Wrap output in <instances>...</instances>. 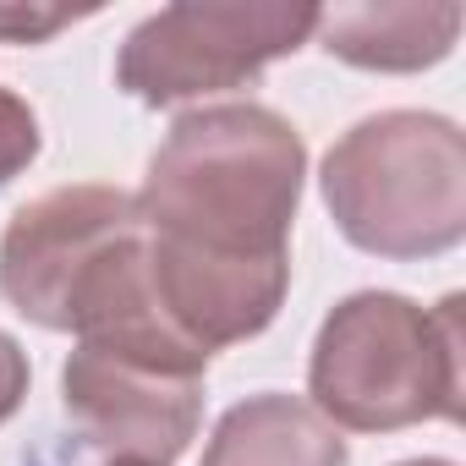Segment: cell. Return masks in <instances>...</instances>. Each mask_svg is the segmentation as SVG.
Here are the masks:
<instances>
[{
	"instance_id": "4fadbf2b",
	"label": "cell",
	"mask_w": 466,
	"mask_h": 466,
	"mask_svg": "<svg viewBox=\"0 0 466 466\" xmlns=\"http://www.w3.org/2000/svg\"><path fill=\"white\" fill-rule=\"evenodd\" d=\"M105 466H154V461H105Z\"/></svg>"
},
{
	"instance_id": "8fae6325",
	"label": "cell",
	"mask_w": 466,
	"mask_h": 466,
	"mask_svg": "<svg viewBox=\"0 0 466 466\" xmlns=\"http://www.w3.org/2000/svg\"><path fill=\"white\" fill-rule=\"evenodd\" d=\"M28 384H34V368H28V351L17 346V335L0 329V428H6L23 400H28Z\"/></svg>"
},
{
	"instance_id": "9c48e42d",
	"label": "cell",
	"mask_w": 466,
	"mask_h": 466,
	"mask_svg": "<svg viewBox=\"0 0 466 466\" xmlns=\"http://www.w3.org/2000/svg\"><path fill=\"white\" fill-rule=\"evenodd\" d=\"M45 148V132H39V116L34 105L0 83V187H12Z\"/></svg>"
},
{
	"instance_id": "277c9868",
	"label": "cell",
	"mask_w": 466,
	"mask_h": 466,
	"mask_svg": "<svg viewBox=\"0 0 466 466\" xmlns=\"http://www.w3.org/2000/svg\"><path fill=\"white\" fill-rule=\"evenodd\" d=\"M319 6L291 0H176L116 50V88L148 110L253 88L275 61L313 45Z\"/></svg>"
},
{
	"instance_id": "8992f818",
	"label": "cell",
	"mask_w": 466,
	"mask_h": 466,
	"mask_svg": "<svg viewBox=\"0 0 466 466\" xmlns=\"http://www.w3.org/2000/svg\"><path fill=\"white\" fill-rule=\"evenodd\" d=\"M137 225V198L105 181L56 187L23 203L0 230V297L34 329H61V302L77 269Z\"/></svg>"
},
{
	"instance_id": "5b68a950",
	"label": "cell",
	"mask_w": 466,
	"mask_h": 466,
	"mask_svg": "<svg viewBox=\"0 0 466 466\" xmlns=\"http://www.w3.org/2000/svg\"><path fill=\"white\" fill-rule=\"evenodd\" d=\"M208 357L165 335L77 340L61 368V411L110 461L176 466L203 428Z\"/></svg>"
},
{
	"instance_id": "30bf717a",
	"label": "cell",
	"mask_w": 466,
	"mask_h": 466,
	"mask_svg": "<svg viewBox=\"0 0 466 466\" xmlns=\"http://www.w3.org/2000/svg\"><path fill=\"white\" fill-rule=\"evenodd\" d=\"M88 12H66V6H23V0H0V45H45L61 28H72Z\"/></svg>"
},
{
	"instance_id": "7c38bea8",
	"label": "cell",
	"mask_w": 466,
	"mask_h": 466,
	"mask_svg": "<svg viewBox=\"0 0 466 466\" xmlns=\"http://www.w3.org/2000/svg\"><path fill=\"white\" fill-rule=\"evenodd\" d=\"M395 466H455V461H444V455H417V461H395Z\"/></svg>"
},
{
	"instance_id": "6da1fadb",
	"label": "cell",
	"mask_w": 466,
	"mask_h": 466,
	"mask_svg": "<svg viewBox=\"0 0 466 466\" xmlns=\"http://www.w3.org/2000/svg\"><path fill=\"white\" fill-rule=\"evenodd\" d=\"M302 187L308 143L258 99L181 110L154 148L132 192L148 286L165 324L203 357L280 319Z\"/></svg>"
},
{
	"instance_id": "7a4b0ae2",
	"label": "cell",
	"mask_w": 466,
	"mask_h": 466,
	"mask_svg": "<svg viewBox=\"0 0 466 466\" xmlns=\"http://www.w3.org/2000/svg\"><path fill=\"white\" fill-rule=\"evenodd\" d=\"M466 297L422 308L400 291L340 297L308 351V406L340 433H400L461 422L466 395Z\"/></svg>"
},
{
	"instance_id": "52a82bcc",
	"label": "cell",
	"mask_w": 466,
	"mask_h": 466,
	"mask_svg": "<svg viewBox=\"0 0 466 466\" xmlns=\"http://www.w3.org/2000/svg\"><path fill=\"white\" fill-rule=\"evenodd\" d=\"M466 12L461 6H417V0H390V6H319L313 39L357 66V72H428L439 66L461 39Z\"/></svg>"
},
{
	"instance_id": "3957f363",
	"label": "cell",
	"mask_w": 466,
	"mask_h": 466,
	"mask_svg": "<svg viewBox=\"0 0 466 466\" xmlns=\"http://www.w3.org/2000/svg\"><path fill=\"white\" fill-rule=\"evenodd\" d=\"M319 192L335 230L368 258L417 264L466 242V132L439 110H379L346 127Z\"/></svg>"
},
{
	"instance_id": "ba28073f",
	"label": "cell",
	"mask_w": 466,
	"mask_h": 466,
	"mask_svg": "<svg viewBox=\"0 0 466 466\" xmlns=\"http://www.w3.org/2000/svg\"><path fill=\"white\" fill-rule=\"evenodd\" d=\"M198 466H351V450L302 395L264 390L219 411Z\"/></svg>"
}]
</instances>
